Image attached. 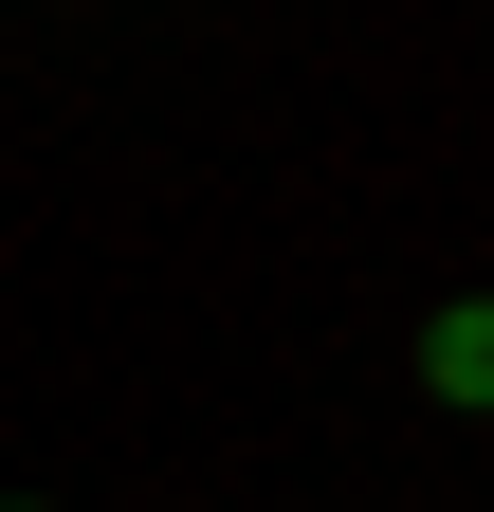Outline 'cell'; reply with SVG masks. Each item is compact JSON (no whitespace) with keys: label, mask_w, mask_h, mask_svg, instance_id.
<instances>
[{"label":"cell","mask_w":494,"mask_h":512,"mask_svg":"<svg viewBox=\"0 0 494 512\" xmlns=\"http://www.w3.org/2000/svg\"><path fill=\"white\" fill-rule=\"evenodd\" d=\"M421 384H440L458 421H494V293H458V311H421Z\"/></svg>","instance_id":"6da1fadb"},{"label":"cell","mask_w":494,"mask_h":512,"mask_svg":"<svg viewBox=\"0 0 494 512\" xmlns=\"http://www.w3.org/2000/svg\"><path fill=\"white\" fill-rule=\"evenodd\" d=\"M19 512H37V494H19Z\"/></svg>","instance_id":"7a4b0ae2"}]
</instances>
